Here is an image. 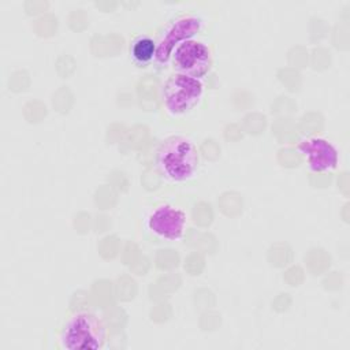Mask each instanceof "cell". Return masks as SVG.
Listing matches in <instances>:
<instances>
[{"label": "cell", "mask_w": 350, "mask_h": 350, "mask_svg": "<svg viewBox=\"0 0 350 350\" xmlns=\"http://www.w3.org/2000/svg\"><path fill=\"white\" fill-rule=\"evenodd\" d=\"M297 150L306 159L313 172H327L338 167V149L325 138L309 137L301 139L297 145Z\"/></svg>", "instance_id": "7"}, {"label": "cell", "mask_w": 350, "mask_h": 350, "mask_svg": "<svg viewBox=\"0 0 350 350\" xmlns=\"http://www.w3.org/2000/svg\"><path fill=\"white\" fill-rule=\"evenodd\" d=\"M204 93L201 79L174 72L161 86V101L171 115L180 116L193 111L204 98Z\"/></svg>", "instance_id": "3"}, {"label": "cell", "mask_w": 350, "mask_h": 350, "mask_svg": "<svg viewBox=\"0 0 350 350\" xmlns=\"http://www.w3.org/2000/svg\"><path fill=\"white\" fill-rule=\"evenodd\" d=\"M156 41L149 36H138L130 44V57L137 67H148L154 62Z\"/></svg>", "instance_id": "8"}, {"label": "cell", "mask_w": 350, "mask_h": 350, "mask_svg": "<svg viewBox=\"0 0 350 350\" xmlns=\"http://www.w3.org/2000/svg\"><path fill=\"white\" fill-rule=\"evenodd\" d=\"M107 327L90 310L68 314L59 332V346L64 350H100L107 343Z\"/></svg>", "instance_id": "1"}, {"label": "cell", "mask_w": 350, "mask_h": 350, "mask_svg": "<svg viewBox=\"0 0 350 350\" xmlns=\"http://www.w3.org/2000/svg\"><path fill=\"white\" fill-rule=\"evenodd\" d=\"M187 215L170 204H160L146 217V228L156 238L167 242L180 241L185 235Z\"/></svg>", "instance_id": "6"}, {"label": "cell", "mask_w": 350, "mask_h": 350, "mask_svg": "<svg viewBox=\"0 0 350 350\" xmlns=\"http://www.w3.org/2000/svg\"><path fill=\"white\" fill-rule=\"evenodd\" d=\"M171 66L176 74L201 79L212 68V52L202 41L190 38L180 42L171 53Z\"/></svg>", "instance_id": "4"}, {"label": "cell", "mask_w": 350, "mask_h": 350, "mask_svg": "<svg viewBox=\"0 0 350 350\" xmlns=\"http://www.w3.org/2000/svg\"><path fill=\"white\" fill-rule=\"evenodd\" d=\"M156 165L168 180L186 182L196 175L200 165V154L190 139L171 135L160 144L156 153Z\"/></svg>", "instance_id": "2"}, {"label": "cell", "mask_w": 350, "mask_h": 350, "mask_svg": "<svg viewBox=\"0 0 350 350\" xmlns=\"http://www.w3.org/2000/svg\"><path fill=\"white\" fill-rule=\"evenodd\" d=\"M201 25L202 21L191 14L178 16L170 22L156 41L154 64L157 67H165L170 63L172 51L180 42L193 38L201 30Z\"/></svg>", "instance_id": "5"}]
</instances>
